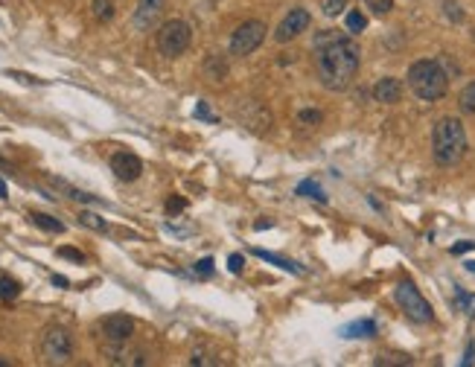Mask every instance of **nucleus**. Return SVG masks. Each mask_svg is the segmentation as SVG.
Segmentation results:
<instances>
[{
    "mask_svg": "<svg viewBox=\"0 0 475 367\" xmlns=\"http://www.w3.org/2000/svg\"><path fill=\"white\" fill-rule=\"evenodd\" d=\"M309 23H312V15H309L303 6L289 9L286 18H283V21L277 23V29H274V41H277V44H289V41H295L301 33H306Z\"/></svg>",
    "mask_w": 475,
    "mask_h": 367,
    "instance_id": "6e6552de",
    "label": "nucleus"
},
{
    "mask_svg": "<svg viewBox=\"0 0 475 367\" xmlns=\"http://www.w3.org/2000/svg\"><path fill=\"white\" fill-rule=\"evenodd\" d=\"M90 15L100 23H108L114 18V0H90Z\"/></svg>",
    "mask_w": 475,
    "mask_h": 367,
    "instance_id": "4be33fe9",
    "label": "nucleus"
},
{
    "mask_svg": "<svg viewBox=\"0 0 475 367\" xmlns=\"http://www.w3.org/2000/svg\"><path fill=\"white\" fill-rule=\"evenodd\" d=\"M466 251H475V242H472V239H466V242H458V245H452V254H455V257H461V254H466Z\"/></svg>",
    "mask_w": 475,
    "mask_h": 367,
    "instance_id": "72a5a7b5",
    "label": "nucleus"
},
{
    "mask_svg": "<svg viewBox=\"0 0 475 367\" xmlns=\"http://www.w3.org/2000/svg\"><path fill=\"white\" fill-rule=\"evenodd\" d=\"M344 6H347V0H324V15L327 18H338Z\"/></svg>",
    "mask_w": 475,
    "mask_h": 367,
    "instance_id": "cd10ccee",
    "label": "nucleus"
},
{
    "mask_svg": "<svg viewBox=\"0 0 475 367\" xmlns=\"http://www.w3.org/2000/svg\"><path fill=\"white\" fill-rule=\"evenodd\" d=\"M373 335H376V324H373L370 318L353 321V324H347V326L341 329V339H373Z\"/></svg>",
    "mask_w": 475,
    "mask_h": 367,
    "instance_id": "4468645a",
    "label": "nucleus"
},
{
    "mask_svg": "<svg viewBox=\"0 0 475 367\" xmlns=\"http://www.w3.org/2000/svg\"><path fill=\"white\" fill-rule=\"evenodd\" d=\"M196 117H199V119H207V122H216V117L210 114L207 102H199V105H196Z\"/></svg>",
    "mask_w": 475,
    "mask_h": 367,
    "instance_id": "f704fd0d",
    "label": "nucleus"
},
{
    "mask_svg": "<svg viewBox=\"0 0 475 367\" xmlns=\"http://www.w3.org/2000/svg\"><path fill=\"white\" fill-rule=\"evenodd\" d=\"M469 149L466 129L458 117H440L432 129V158L437 166H455Z\"/></svg>",
    "mask_w": 475,
    "mask_h": 367,
    "instance_id": "f03ea898",
    "label": "nucleus"
},
{
    "mask_svg": "<svg viewBox=\"0 0 475 367\" xmlns=\"http://www.w3.org/2000/svg\"><path fill=\"white\" fill-rule=\"evenodd\" d=\"M29 219H33L36 228H41V230H47V233H65V225H61L56 216H50V213L33 210V213H29Z\"/></svg>",
    "mask_w": 475,
    "mask_h": 367,
    "instance_id": "dca6fc26",
    "label": "nucleus"
},
{
    "mask_svg": "<svg viewBox=\"0 0 475 367\" xmlns=\"http://www.w3.org/2000/svg\"><path fill=\"white\" fill-rule=\"evenodd\" d=\"M464 364H475V347H469V350H466V356H464Z\"/></svg>",
    "mask_w": 475,
    "mask_h": 367,
    "instance_id": "58836bf2",
    "label": "nucleus"
},
{
    "mask_svg": "<svg viewBox=\"0 0 475 367\" xmlns=\"http://www.w3.org/2000/svg\"><path fill=\"white\" fill-rule=\"evenodd\" d=\"M0 198H9V187H6L4 178H0Z\"/></svg>",
    "mask_w": 475,
    "mask_h": 367,
    "instance_id": "ea45409f",
    "label": "nucleus"
},
{
    "mask_svg": "<svg viewBox=\"0 0 475 367\" xmlns=\"http://www.w3.org/2000/svg\"><path fill=\"white\" fill-rule=\"evenodd\" d=\"M79 225L97 230V233H105V230H108V222H105L103 216H97V213H90V210H82V213H79Z\"/></svg>",
    "mask_w": 475,
    "mask_h": 367,
    "instance_id": "5701e85b",
    "label": "nucleus"
},
{
    "mask_svg": "<svg viewBox=\"0 0 475 367\" xmlns=\"http://www.w3.org/2000/svg\"><path fill=\"white\" fill-rule=\"evenodd\" d=\"M41 358L44 364H68L73 358V335L65 326H50L41 335Z\"/></svg>",
    "mask_w": 475,
    "mask_h": 367,
    "instance_id": "0eeeda50",
    "label": "nucleus"
},
{
    "mask_svg": "<svg viewBox=\"0 0 475 367\" xmlns=\"http://www.w3.org/2000/svg\"><path fill=\"white\" fill-rule=\"evenodd\" d=\"M189 364L193 367H207V364H221V358H219V353H210L207 347H196L193 353H189Z\"/></svg>",
    "mask_w": 475,
    "mask_h": 367,
    "instance_id": "b1692460",
    "label": "nucleus"
},
{
    "mask_svg": "<svg viewBox=\"0 0 475 367\" xmlns=\"http://www.w3.org/2000/svg\"><path fill=\"white\" fill-rule=\"evenodd\" d=\"M242 265H245V257H242V254H231V260H228V268H231L234 274H239V271H242Z\"/></svg>",
    "mask_w": 475,
    "mask_h": 367,
    "instance_id": "c9c22d12",
    "label": "nucleus"
},
{
    "mask_svg": "<svg viewBox=\"0 0 475 367\" xmlns=\"http://www.w3.org/2000/svg\"><path fill=\"white\" fill-rule=\"evenodd\" d=\"M466 271H472V274H475V262H466Z\"/></svg>",
    "mask_w": 475,
    "mask_h": 367,
    "instance_id": "79ce46f5",
    "label": "nucleus"
},
{
    "mask_svg": "<svg viewBox=\"0 0 475 367\" xmlns=\"http://www.w3.org/2000/svg\"><path fill=\"white\" fill-rule=\"evenodd\" d=\"M266 36H268V26H266L263 21L251 18V21H245V23H239V26L234 29L231 44H228V53L236 55V58H245V55L257 53V50L263 47Z\"/></svg>",
    "mask_w": 475,
    "mask_h": 367,
    "instance_id": "39448f33",
    "label": "nucleus"
},
{
    "mask_svg": "<svg viewBox=\"0 0 475 367\" xmlns=\"http://www.w3.org/2000/svg\"><path fill=\"white\" fill-rule=\"evenodd\" d=\"M472 38H475V29H472Z\"/></svg>",
    "mask_w": 475,
    "mask_h": 367,
    "instance_id": "c03bdc74",
    "label": "nucleus"
},
{
    "mask_svg": "<svg viewBox=\"0 0 475 367\" xmlns=\"http://www.w3.org/2000/svg\"><path fill=\"white\" fill-rule=\"evenodd\" d=\"M298 119H301V122H309V126H318V122H321V111H301Z\"/></svg>",
    "mask_w": 475,
    "mask_h": 367,
    "instance_id": "473e14b6",
    "label": "nucleus"
},
{
    "mask_svg": "<svg viewBox=\"0 0 475 367\" xmlns=\"http://www.w3.org/2000/svg\"><path fill=\"white\" fill-rule=\"evenodd\" d=\"M135 335V321L129 315H108L103 321V339L108 344H129Z\"/></svg>",
    "mask_w": 475,
    "mask_h": 367,
    "instance_id": "1a4fd4ad",
    "label": "nucleus"
},
{
    "mask_svg": "<svg viewBox=\"0 0 475 367\" xmlns=\"http://www.w3.org/2000/svg\"><path fill=\"white\" fill-rule=\"evenodd\" d=\"M344 23H347V29H350V33H365V26H367V18H365L362 12H347Z\"/></svg>",
    "mask_w": 475,
    "mask_h": 367,
    "instance_id": "a878e982",
    "label": "nucleus"
},
{
    "mask_svg": "<svg viewBox=\"0 0 475 367\" xmlns=\"http://www.w3.org/2000/svg\"><path fill=\"white\" fill-rule=\"evenodd\" d=\"M111 172L120 181H137L143 175V161L132 151H114L111 155Z\"/></svg>",
    "mask_w": 475,
    "mask_h": 367,
    "instance_id": "9b49d317",
    "label": "nucleus"
},
{
    "mask_svg": "<svg viewBox=\"0 0 475 367\" xmlns=\"http://www.w3.org/2000/svg\"><path fill=\"white\" fill-rule=\"evenodd\" d=\"M53 187L58 190V193H68V198H73V201H82V204H100V198L97 196H90V193H85V190H76V187H71L68 181H53Z\"/></svg>",
    "mask_w": 475,
    "mask_h": 367,
    "instance_id": "2eb2a0df",
    "label": "nucleus"
},
{
    "mask_svg": "<svg viewBox=\"0 0 475 367\" xmlns=\"http://www.w3.org/2000/svg\"><path fill=\"white\" fill-rule=\"evenodd\" d=\"M58 257H65V260H73V262H85V254L82 251H76V248H58Z\"/></svg>",
    "mask_w": 475,
    "mask_h": 367,
    "instance_id": "2f4dec72",
    "label": "nucleus"
},
{
    "mask_svg": "<svg viewBox=\"0 0 475 367\" xmlns=\"http://www.w3.org/2000/svg\"><path fill=\"white\" fill-rule=\"evenodd\" d=\"M0 166H9V161H6L4 155H0Z\"/></svg>",
    "mask_w": 475,
    "mask_h": 367,
    "instance_id": "37998d69",
    "label": "nucleus"
},
{
    "mask_svg": "<svg viewBox=\"0 0 475 367\" xmlns=\"http://www.w3.org/2000/svg\"><path fill=\"white\" fill-rule=\"evenodd\" d=\"M376 364L382 367V364H411V356H388V353H382L376 358Z\"/></svg>",
    "mask_w": 475,
    "mask_h": 367,
    "instance_id": "c85d7f7f",
    "label": "nucleus"
},
{
    "mask_svg": "<svg viewBox=\"0 0 475 367\" xmlns=\"http://www.w3.org/2000/svg\"><path fill=\"white\" fill-rule=\"evenodd\" d=\"M204 73L213 79V82H221V79H225L228 76V61L225 58H221V55H207V61H204Z\"/></svg>",
    "mask_w": 475,
    "mask_h": 367,
    "instance_id": "a211bd4d",
    "label": "nucleus"
},
{
    "mask_svg": "<svg viewBox=\"0 0 475 367\" xmlns=\"http://www.w3.org/2000/svg\"><path fill=\"white\" fill-rule=\"evenodd\" d=\"M405 82L411 87V94H414L417 100H423V102H437V100L447 97V90H449V73L443 70V65L434 58L414 61L405 73Z\"/></svg>",
    "mask_w": 475,
    "mask_h": 367,
    "instance_id": "7ed1b4c3",
    "label": "nucleus"
},
{
    "mask_svg": "<svg viewBox=\"0 0 475 367\" xmlns=\"http://www.w3.org/2000/svg\"><path fill=\"white\" fill-rule=\"evenodd\" d=\"M184 207H187V198H181V196H169V198H167V213H169V216L181 213Z\"/></svg>",
    "mask_w": 475,
    "mask_h": 367,
    "instance_id": "c756f323",
    "label": "nucleus"
},
{
    "mask_svg": "<svg viewBox=\"0 0 475 367\" xmlns=\"http://www.w3.org/2000/svg\"><path fill=\"white\" fill-rule=\"evenodd\" d=\"M164 9H167V0H137V9H135V18H132L135 29L149 33V29L161 21Z\"/></svg>",
    "mask_w": 475,
    "mask_h": 367,
    "instance_id": "9d476101",
    "label": "nucleus"
},
{
    "mask_svg": "<svg viewBox=\"0 0 475 367\" xmlns=\"http://www.w3.org/2000/svg\"><path fill=\"white\" fill-rule=\"evenodd\" d=\"M193 271L199 274V277H210V274H213V260H210V257H204V260H199V262L193 265Z\"/></svg>",
    "mask_w": 475,
    "mask_h": 367,
    "instance_id": "7c9ffc66",
    "label": "nucleus"
},
{
    "mask_svg": "<svg viewBox=\"0 0 475 367\" xmlns=\"http://www.w3.org/2000/svg\"><path fill=\"white\" fill-rule=\"evenodd\" d=\"M455 306H458V309H461L466 318H475V294L458 289V292H455Z\"/></svg>",
    "mask_w": 475,
    "mask_h": 367,
    "instance_id": "393cba45",
    "label": "nucleus"
},
{
    "mask_svg": "<svg viewBox=\"0 0 475 367\" xmlns=\"http://www.w3.org/2000/svg\"><path fill=\"white\" fill-rule=\"evenodd\" d=\"M53 286H61V289H65V286H71V280H68V277H61V274H53Z\"/></svg>",
    "mask_w": 475,
    "mask_h": 367,
    "instance_id": "e433bc0d",
    "label": "nucleus"
},
{
    "mask_svg": "<svg viewBox=\"0 0 475 367\" xmlns=\"http://www.w3.org/2000/svg\"><path fill=\"white\" fill-rule=\"evenodd\" d=\"M298 196H303V198H312V201H321V204H327V196H324V190H321V184L318 181H301L298 184V190H295Z\"/></svg>",
    "mask_w": 475,
    "mask_h": 367,
    "instance_id": "6ab92c4d",
    "label": "nucleus"
},
{
    "mask_svg": "<svg viewBox=\"0 0 475 367\" xmlns=\"http://www.w3.org/2000/svg\"><path fill=\"white\" fill-rule=\"evenodd\" d=\"M254 254H257L260 260L271 262V265H280L283 271H289V274H306V268H303V265H298V262H292V260H283V257H277V254H268V251H263V248H257Z\"/></svg>",
    "mask_w": 475,
    "mask_h": 367,
    "instance_id": "f3484780",
    "label": "nucleus"
},
{
    "mask_svg": "<svg viewBox=\"0 0 475 367\" xmlns=\"http://www.w3.org/2000/svg\"><path fill=\"white\" fill-rule=\"evenodd\" d=\"M315 50H318V58H315L318 61V79L327 90H344L353 82L362 65V50L353 38L327 29L315 38Z\"/></svg>",
    "mask_w": 475,
    "mask_h": 367,
    "instance_id": "f257e3e1",
    "label": "nucleus"
},
{
    "mask_svg": "<svg viewBox=\"0 0 475 367\" xmlns=\"http://www.w3.org/2000/svg\"><path fill=\"white\" fill-rule=\"evenodd\" d=\"M193 44V26L181 18H172V21H164L161 29H157V50L167 58H178L189 50Z\"/></svg>",
    "mask_w": 475,
    "mask_h": 367,
    "instance_id": "20e7f679",
    "label": "nucleus"
},
{
    "mask_svg": "<svg viewBox=\"0 0 475 367\" xmlns=\"http://www.w3.org/2000/svg\"><path fill=\"white\" fill-rule=\"evenodd\" d=\"M0 367H12V361H9V358H4V356H0Z\"/></svg>",
    "mask_w": 475,
    "mask_h": 367,
    "instance_id": "a19ab883",
    "label": "nucleus"
},
{
    "mask_svg": "<svg viewBox=\"0 0 475 367\" xmlns=\"http://www.w3.org/2000/svg\"><path fill=\"white\" fill-rule=\"evenodd\" d=\"M373 100L382 102V105H397V102L402 100V85H400V79H394V76L379 79V82L373 85Z\"/></svg>",
    "mask_w": 475,
    "mask_h": 367,
    "instance_id": "f8f14e48",
    "label": "nucleus"
},
{
    "mask_svg": "<svg viewBox=\"0 0 475 367\" xmlns=\"http://www.w3.org/2000/svg\"><path fill=\"white\" fill-rule=\"evenodd\" d=\"M108 361L111 364H146V353L143 350H135V347H125V344H111L108 350Z\"/></svg>",
    "mask_w": 475,
    "mask_h": 367,
    "instance_id": "ddd939ff",
    "label": "nucleus"
},
{
    "mask_svg": "<svg viewBox=\"0 0 475 367\" xmlns=\"http://www.w3.org/2000/svg\"><path fill=\"white\" fill-rule=\"evenodd\" d=\"M18 294H21V283L15 277H9V274H0V300L12 303Z\"/></svg>",
    "mask_w": 475,
    "mask_h": 367,
    "instance_id": "412c9836",
    "label": "nucleus"
},
{
    "mask_svg": "<svg viewBox=\"0 0 475 367\" xmlns=\"http://www.w3.org/2000/svg\"><path fill=\"white\" fill-rule=\"evenodd\" d=\"M458 108L466 117H475V82H466L464 90L458 94Z\"/></svg>",
    "mask_w": 475,
    "mask_h": 367,
    "instance_id": "aec40b11",
    "label": "nucleus"
},
{
    "mask_svg": "<svg viewBox=\"0 0 475 367\" xmlns=\"http://www.w3.org/2000/svg\"><path fill=\"white\" fill-rule=\"evenodd\" d=\"M365 6L373 12V15H388L394 9V0H365Z\"/></svg>",
    "mask_w": 475,
    "mask_h": 367,
    "instance_id": "bb28decb",
    "label": "nucleus"
},
{
    "mask_svg": "<svg viewBox=\"0 0 475 367\" xmlns=\"http://www.w3.org/2000/svg\"><path fill=\"white\" fill-rule=\"evenodd\" d=\"M9 76H15V79H21V82H26V85H33V82H38L36 76H26V73H15V70H12Z\"/></svg>",
    "mask_w": 475,
    "mask_h": 367,
    "instance_id": "4c0bfd02",
    "label": "nucleus"
},
{
    "mask_svg": "<svg viewBox=\"0 0 475 367\" xmlns=\"http://www.w3.org/2000/svg\"><path fill=\"white\" fill-rule=\"evenodd\" d=\"M394 300L400 303V309L414 321V324H432L434 321V312H432V306H429V300L420 294V289L414 286V283H400L397 289H394Z\"/></svg>",
    "mask_w": 475,
    "mask_h": 367,
    "instance_id": "423d86ee",
    "label": "nucleus"
}]
</instances>
